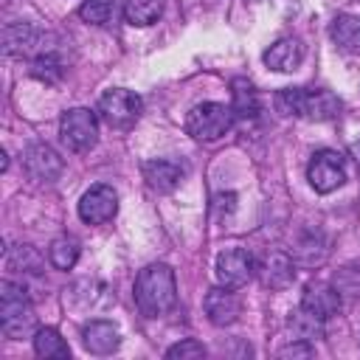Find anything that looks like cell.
<instances>
[{
  "mask_svg": "<svg viewBox=\"0 0 360 360\" xmlns=\"http://www.w3.org/2000/svg\"><path fill=\"white\" fill-rule=\"evenodd\" d=\"M233 121H236V115H233V110L228 104L202 101V104H197V107L188 110V115H186V132L191 138H197V141L211 143V141H219L222 135H228L231 127H233Z\"/></svg>",
  "mask_w": 360,
  "mask_h": 360,
  "instance_id": "obj_4",
  "label": "cell"
},
{
  "mask_svg": "<svg viewBox=\"0 0 360 360\" xmlns=\"http://www.w3.org/2000/svg\"><path fill=\"white\" fill-rule=\"evenodd\" d=\"M262 278L267 287H287L292 278H295V270H292V259L284 256V253H273L264 267H262Z\"/></svg>",
  "mask_w": 360,
  "mask_h": 360,
  "instance_id": "obj_21",
  "label": "cell"
},
{
  "mask_svg": "<svg viewBox=\"0 0 360 360\" xmlns=\"http://www.w3.org/2000/svg\"><path fill=\"white\" fill-rule=\"evenodd\" d=\"M231 110L236 118H256L262 110L259 93L248 79H233L231 82Z\"/></svg>",
  "mask_w": 360,
  "mask_h": 360,
  "instance_id": "obj_17",
  "label": "cell"
},
{
  "mask_svg": "<svg viewBox=\"0 0 360 360\" xmlns=\"http://www.w3.org/2000/svg\"><path fill=\"white\" fill-rule=\"evenodd\" d=\"M253 273H256V262L245 248H228L217 256V278L231 290L245 287L253 278Z\"/></svg>",
  "mask_w": 360,
  "mask_h": 360,
  "instance_id": "obj_9",
  "label": "cell"
},
{
  "mask_svg": "<svg viewBox=\"0 0 360 360\" xmlns=\"http://www.w3.org/2000/svg\"><path fill=\"white\" fill-rule=\"evenodd\" d=\"M329 37L343 51H360V17L357 14H338L329 25Z\"/></svg>",
  "mask_w": 360,
  "mask_h": 360,
  "instance_id": "obj_19",
  "label": "cell"
},
{
  "mask_svg": "<svg viewBox=\"0 0 360 360\" xmlns=\"http://www.w3.org/2000/svg\"><path fill=\"white\" fill-rule=\"evenodd\" d=\"M287 354H304V357H309L312 354V346H307V340H304V343H295V346L281 349V357H287Z\"/></svg>",
  "mask_w": 360,
  "mask_h": 360,
  "instance_id": "obj_28",
  "label": "cell"
},
{
  "mask_svg": "<svg viewBox=\"0 0 360 360\" xmlns=\"http://www.w3.org/2000/svg\"><path fill=\"white\" fill-rule=\"evenodd\" d=\"M62 73H65V68L56 59V53H51V51L34 56V62H31V76L39 79V82H45V84H56L62 79Z\"/></svg>",
  "mask_w": 360,
  "mask_h": 360,
  "instance_id": "obj_24",
  "label": "cell"
},
{
  "mask_svg": "<svg viewBox=\"0 0 360 360\" xmlns=\"http://www.w3.org/2000/svg\"><path fill=\"white\" fill-rule=\"evenodd\" d=\"M290 329H292V335L298 338V340H315V338H321L323 335V321L321 318H315L312 312H307L304 307H298L295 312H292V318H290Z\"/></svg>",
  "mask_w": 360,
  "mask_h": 360,
  "instance_id": "obj_23",
  "label": "cell"
},
{
  "mask_svg": "<svg viewBox=\"0 0 360 360\" xmlns=\"http://www.w3.org/2000/svg\"><path fill=\"white\" fill-rule=\"evenodd\" d=\"M340 304H343V295L338 292V287L323 284V281L309 284V287L304 290V298H301V307H304L307 312H312L315 318H321V321L335 318V315L340 312Z\"/></svg>",
  "mask_w": 360,
  "mask_h": 360,
  "instance_id": "obj_12",
  "label": "cell"
},
{
  "mask_svg": "<svg viewBox=\"0 0 360 360\" xmlns=\"http://www.w3.org/2000/svg\"><path fill=\"white\" fill-rule=\"evenodd\" d=\"M202 307H205V315H208V321H211L214 326H231V323L239 318V309H242L236 292H233L231 287H225V284L211 287V290L205 292Z\"/></svg>",
  "mask_w": 360,
  "mask_h": 360,
  "instance_id": "obj_11",
  "label": "cell"
},
{
  "mask_svg": "<svg viewBox=\"0 0 360 360\" xmlns=\"http://www.w3.org/2000/svg\"><path fill=\"white\" fill-rule=\"evenodd\" d=\"M115 211H118V194L107 183L90 186L79 200V217L87 225H104L115 217Z\"/></svg>",
  "mask_w": 360,
  "mask_h": 360,
  "instance_id": "obj_8",
  "label": "cell"
},
{
  "mask_svg": "<svg viewBox=\"0 0 360 360\" xmlns=\"http://www.w3.org/2000/svg\"><path fill=\"white\" fill-rule=\"evenodd\" d=\"M166 357L169 360H200V357H205V346L200 343V340H180V343H174L169 352H166Z\"/></svg>",
  "mask_w": 360,
  "mask_h": 360,
  "instance_id": "obj_27",
  "label": "cell"
},
{
  "mask_svg": "<svg viewBox=\"0 0 360 360\" xmlns=\"http://www.w3.org/2000/svg\"><path fill=\"white\" fill-rule=\"evenodd\" d=\"M307 180L318 194H332L346 183V163L335 149H318L309 158Z\"/></svg>",
  "mask_w": 360,
  "mask_h": 360,
  "instance_id": "obj_7",
  "label": "cell"
},
{
  "mask_svg": "<svg viewBox=\"0 0 360 360\" xmlns=\"http://www.w3.org/2000/svg\"><path fill=\"white\" fill-rule=\"evenodd\" d=\"M3 42H6V53H14V56H28L34 51H37V56L42 53V48H37L42 42V34L28 22L8 25L3 34Z\"/></svg>",
  "mask_w": 360,
  "mask_h": 360,
  "instance_id": "obj_15",
  "label": "cell"
},
{
  "mask_svg": "<svg viewBox=\"0 0 360 360\" xmlns=\"http://www.w3.org/2000/svg\"><path fill=\"white\" fill-rule=\"evenodd\" d=\"M141 110H143L141 96H135L132 90H124V87H112V90H107V93L98 98V112H101V118H104L110 127H115V129L132 127V124L141 118Z\"/></svg>",
  "mask_w": 360,
  "mask_h": 360,
  "instance_id": "obj_6",
  "label": "cell"
},
{
  "mask_svg": "<svg viewBox=\"0 0 360 360\" xmlns=\"http://www.w3.org/2000/svg\"><path fill=\"white\" fill-rule=\"evenodd\" d=\"M276 107L284 115L309 118V121H332L340 115V98L329 90H304L284 87L276 93Z\"/></svg>",
  "mask_w": 360,
  "mask_h": 360,
  "instance_id": "obj_2",
  "label": "cell"
},
{
  "mask_svg": "<svg viewBox=\"0 0 360 360\" xmlns=\"http://www.w3.org/2000/svg\"><path fill=\"white\" fill-rule=\"evenodd\" d=\"M115 11V0H84L79 8V17L90 25H104Z\"/></svg>",
  "mask_w": 360,
  "mask_h": 360,
  "instance_id": "obj_26",
  "label": "cell"
},
{
  "mask_svg": "<svg viewBox=\"0 0 360 360\" xmlns=\"http://www.w3.org/2000/svg\"><path fill=\"white\" fill-rule=\"evenodd\" d=\"M163 11V0H124V17L129 25H152Z\"/></svg>",
  "mask_w": 360,
  "mask_h": 360,
  "instance_id": "obj_22",
  "label": "cell"
},
{
  "mask_svg": "<svg viewBox=\"0 0 360 360\" xmlns=\"http://www.w3.org/2000/svg\"><path fill=\"white\" fill-rule=\"evenodd\" d=\"M79 250H82L79 239L65 233V236H56V239L51 242L48 259H51V264H53L56 270H70V267L79 262Z\"/></svg>",
  "mask_w": 360,
  "mask_h": 360,
  "instance_id": "obj_20",
  "label": "cell"
},
{
  "mask_svg": "<svg viewBox=\"0 0 360 360\" xmlns=\"http://www.w3.org/2000/svg\"><path fill=\"white\" fill-rule=\"evenodd\" d=\"M183 172L177 163L172 160H163V158H155V160H146L143 163V180L149 183V188L166 194V191H174L177 183H180Z\"/></svg>",
  "mask_w": 360,
  "mask_h": 360,
  "instance_id": "obj_16",
  "label": "cell"
},
{
  "mask_svg": "<svg viewBox=\"0 0 360 360\" xmlns=\"http://www.w3.org/2000/svg\"><path fill=\"white\" fill-rule=\"evenodd\" d=\"M34 352L45 360H68L70 357L68 340L53 326H42V329L34 332Z\"/></svg>",
  "mask_w": 360,
  "mask_h": 360,
  "instance_id": "obj_18",
  "label": "cell"
},
{
  "mask_svg": "<svg viewBox=\"0 0 360 360\" xmlns=\"http://www.w3.org/2000/svg\"><path fill=\"white\" fill-rule=\"evenodd\" d=\"M59 135L62 143L70 152H90L98 143V118L93 110L87 107H73L68 112H62L59 118Z\"/></svg>",
  "mask_w": 360,
  "mask_h": 360,
  "instance_id": "obj_5",
  "label": "cell"
},
{
  "mask_svg": "<svg viewBox=\"0 0 360 360\" xmlns=\"http://www.w3.org/2000/svg\"><path fill=\"white\" fill-rule=\"evenodd\" d=\"M22 163H25L28 177L37 180V183H53V180L62 174V166H65L62 158H59L48 143H34V146H28Z\"/></svg>",
  "mask_w": 360,
  "mask_h": 360,
  "instance_id": "obj_10",
  "label": "cell"
},
{
  "mask_svg": "<svg viewBox=\"0 0 360 360\" xmlns=\"http://www.w3.org/2000/svg\"><path fill=\"white\" fill-rule=\"evenodd\" d=\"M82 343L90 354H112L121 343V335L110 321H90L82 326Z\"/></svg>",
  "mask_w": 360,
  "mask_h": 360,
  "instance_id": "obj_13",
  "label": "cell"
},
{
  "mask_svg": "<svg viewBox=\"0 0 360 360\" xmlns=\"http://www.w3.org/2000/svg\"><path fill=\"white\" fill-rule=\"evenodd\" d=\"M354 160H357V166H360V141L354 143Z\"/></svg>",
  "mask_w": 360,
  "mask_h": 360,
  "instance_id": "obj_29",
  "label": "cell"
},
{
  "mask_svg": "<svg viewBox=\"0 0 360 360\" xmlns=\"http://www.w3.org/2000/svg\"><path fill=\"white\" fill-rule=\"evenodd\" d=\"M177 301V278L174 270L163 262L146 264L135 278V304L146 318L166 315Z\"/></svg>",
  "mask_w": 360,
  "mask_h": 360,
  "instance_id": "obj_1",
  "label": "cell"
},
{
  "mask_svg": "<svg viewBox=\"0 0 360 360\" xmlns=\"http://www.w3.org/2000/svg\"><path fill=\"white\" fill-rule=\"evenodd\" d=\"M301 59H304V48H301V42L292 39V37L276 39V42L264 51V65L273 68V70H278V73L295 70V68L301 65Z\"/></svg>",
  "mask_w": 360,
  "mask_h": 360,
  "instance_id": "obj_14",
  "label": "cell"
},
{
  "mask_svg": "<svg viewBox=\"0 0 360 360\" xmlns=\"http://www.w3.org/2000/svg\"><path fill=\"white\" fill-rule=\"evenodd\" d=\"M17 267H22L25 273H39L42 270V256L31 245H17L8 253V270H17Z\"/></svg>",
  "mask_w": 360,
  "mask_h": 360,
  "instance_id": "obj_25",
  "label": "cell"
},
{
  "mask_svg": "<svg viewBox=\"0 0 360 360\" xmlns=\"http://www.w3.org/2000/svg\"><path fill=\"white\" fill-rule=\"evenodd\" d=\"M0 329L11 340H22L37 332V315L25 287L8 278L0 284Z\"/></svg>",
  "mask_w": 360,
  "mask_h": 360,
  "instance_id": "obj_3",
  "label": "cell"
}]
</instances>
